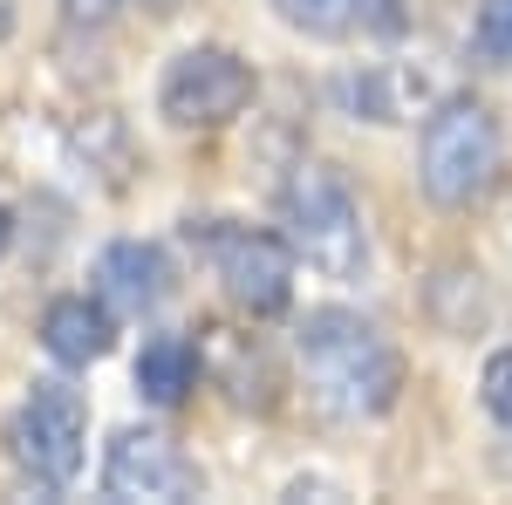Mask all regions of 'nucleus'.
Wrapping results in <instances>:
<instances>
[{"label": "nucleus", "mask_w": 512, "mask_h": 505, "mask_svg": "<svg viewBox=\"0 0 512 505\" xmlns=\"http://www.w3.org/2000/svg\"><path fill=\"white\" fill-rule=\"evenodd\" d=\"M472 48H478V62H492V69L512 62V0H478Z\"/></svg>", "instance_id": "obj_13"}, {"label": "nucleus", "mask_w": 512, "mask_h": 505, "mask_svg": "<svg viewBox=\"0 0 512 505\" xmlns=\"http://www.w3.org/2000/svg\"><path fill=\"white\" fill-rule=\"evenodd\" d=\"M144 7H164V0H144Z\"/></svg>", "instance_id": "obj_18"}, {"label": "nucleus", "mask_w": 512, "mask_h": 505, "mask_svg": "<svg viewBox=\"0 0 512 505\" xmlns=\"http://www.w3.org/2000/svg\"><path fill=\"white\" fill-rule=\"evenodd\" d=\"M7 233H14V219H7V212H0V253H7Z\"/></svg>", "instance_id": "obj_17"}, {"label": "nucleus", "mask_w": 512, "mask_h": 505, "mask_svg": "<svg viewBox=\"0 0 512 505\" xmlns=\"http://www.w3.org/2000/svg\"><path fill=\"white\" fill-rule=\"evenodd\" d=\"M287 28L321 41H349V35H396L403 28V0H267Z\"/></svg>", "instance_id": "obj_11"}, {"label": "nucleus", "mask_w": 512, "mask_h": 505, "mask_svg": "<svg viewBox=\"0 0 512 505\" xmlns=\"http://www.w3.org/2000/svg\"><path fill=\"white\" fill-rule=\"evenodd\" d=\"M14 35V0H0V41Z\"/></svg>", "instance_id": "obj_16"}, {"label": "nucleus", "mask_w": 512, "mask_h": 505, "mask_svg": "<svg viewBox=\"0 0 512 505\" xmlns=\"http://www.w3.org/2000/svg\"><path fill=\"white\" fill-rule=\"evenodd\" d=\"M499 178V123L478 96H444L424 117V144H417V185L431 205L465 212L492 192Z\"/></svg>", "instance_id": "obj_3"}, {"label": "nucleus", "mask_w": 512, "mask_h": 505, "mask_svg": "<svg viewBox=\"0 0 512 505\" xmlns=\"http://www.w3.org/2000/svg\"><path fill=\"white\" fill-rule=\"evenodd\" d=\"M253 103V62L233 48H185L158 82V117L171 130H226Z\"/></svg>", "instance_id": "obj_5"}, {"label": "nucleus", "mask_w": 512, "mask_h": 505, "mask_svg": "<svg viewBox=\"0 0 512 505\" xmlns=\"http://www.w3.org/2000/svg\"><path fill=\"white\" fill-rule=\"evenodd\" d=\"M478 396H485V410L512 430V349H499L485 362V376H478Z\"/></svg>", "instance_id": "obj_14"}, {"label": "nucleus", "mask_w": 512, "mask_h": 505, "mask_svg": "<svg viewBox=\"0 0 512 505\" xmlns=\"http://www.w3.org/2000/svg\"><path fill=\"white\" fill-rule=\"evenodd\" d=\"M96 287H103V301L123 314H151L171 294V260H164V246L151 239H117V246H103V260H96Z\"/></svg>", "instance_id": "obj_10"}, {"label": "nucleus", "mask_w": 512, "mask_h": 505, "mask_svg": "<svg viewBox=\"0 0 512 505\" xmlns=\"http://www.w3.org/2000/svg\"><path fill=\"white\" fill-rule=\"evenodd\" d=\"M110 7H117V0H62L69 21H110Z\"/></svg>", "instance_id": "obj_15"}, {"label": "nucleus", "mask_w": 512, "mask_h": 505, "mask_svg": "<svg viewBox=\"0 0 512 505\" xmlns=\"http://www.w3.org/2000/svg\"><path fill=\"white\" fill-rule=\"evenodd\" d=\"M280 219H287L294 260H308L321 280H362L369 226H362V205L335 164H294V178L280 192Z\"/></svg>", "instance_id": "obj_2"}, {"label": "nucleus", "mask_w": 512, "mask_h": 505, "mask_svg": "<svg viewBox=\"0 0 512 505\" xmlns=\"http://www.w3.org/2000/svg\"><path fill=\"white\" fill-rule=\"evenodd\" d=\"M294 355H301L308 389L328 417H383L403 396L396 342L355 308H315L294 328Z\"/></svg>", "instance_id": "obj_1"}, {"label": "nucleus", "mask_w": 512, "mask_h": 505, "mask_svg": "<svg viewBox=\"0 0 512 505\" xmlns=\"http://www.w3.org/2000/svg\"><path fill=\"white\" fill-rule=\"evenodd\" d=\"M41 349L55 355L62 369L103 362V355L117 349V314H110V301H89V294L48 301V314H41Z\"/></svg>", "instance_id": "obj_9"}, {"label": "nucleus", "mask_w": 512, "mask_h": 505, "mask_svg": "<svg viewBox=\"0 0 512 505\" xmlns=\"http://www.w3.org/2000/svg\"><path fill=\"white\" fill-rule=\"evenodd\" d=\"M7 444H14V465L28 471L35 485H69L82 471V444H89V410H82V396L69 383H35L28 389V403L14 410V430H7Z\"/></svg>", "instance_id": "obj_6"}, {"label": "nucleus", "mask_w": 512, "mask_h": 505, "mask_svg": "<svg viewBox=\"0 0 512 505\" xmlns=\"http://www.w3.org/2000/svg\"><path fill=\"white\" fill-rule=\"evenodd\" d=\"M192 246L205 253L212 280L233 294V308L246 314H287L294 301V246L287 233H260V226H233V219H212L192 226Z\"/></svg>", "instance_id": "obj_4"}, {"label": "nucleus", "mask_w": 512, "mask_h": 505, "mask_svg": "<svg viewBox=\"0 0 512 505\" xmlns=\"http://www.w3.org/2000/svg\"><path fill=\"white\" fill-rule=\"evenodd\" d=\"M198 383V349L185 335H151L144 355H137V396L158 403V410H178Z\"/></svg>", "instance_id": "obj_12"}, {"label": "nucleus", "mask_w": 512, "mask_h": 505, "mask_svg": "<svg viewBox=\"0 0 512 505\" xmlns=\"http://www.w3.org/2000/svg\"><path fill=\"white\" fill-rule=\"evenodd\" d=\"M103 499L117 505H185L198 499V465L151 424H130L103 451Z\"/></svg>", "instance_id": "obj_7"}, {"label": "nucleus", "mask_w": 512, "mask_h": 505, "mask_svg": "<svg viewBox=\"0 0 512 505\" xmlns=\"http://www.w3.org/2000/svg\"><path fill=\"white\" fill-rule=\"evenodd\" d=\"M342 103L369 123H417L444 103V76H431L424 62H369L342 82Z\"/></svg>", "instance_id": "obj_8"}]
</instances>
